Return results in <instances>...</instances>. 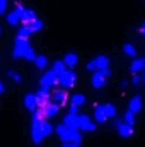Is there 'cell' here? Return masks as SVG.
Instances as JSON below:
<instances>
[{"label":"cell","instance_id":"obj_1","mask_svg":"<svg viewBox=\"0 0 145 147\" xmlns=\"http://www.w3.org/2000/svg\"><path fill=\"white\" fill-rule=\"evenodd\" d=\"M12 58H15V60H19V58H26V60H29V62H34L36 53H34V48L31 46L29 39H19V38L14 39Z\"/></svg>","mask_w":145,"mask_h":147},{"label":"cell","instance_id":"obj_2","mask_svg":"<svg viewBox=\"0 0 145 147\" xmlns=\"http://www.w3.org/2000/svg\"><path fill=\"white\" fill-rule=\"evenodd\" d=\"M55 132H56V135L62 139L63 144H75V146H80V142H82V134H80L79 130H73V128L65 127L63 123H60V125L55 128Z\"/></svg>","mask_w":145,"mask_h":147},{"label":"cell","instance_id":"obj_3","mask_svg":"<svg viewBox=\"0 0 145 147\" xmlns=\"http://www.w3.org/2000/svg\"><path fill=\"white\" fill-rule=\"evenodd\" d=\"M41 121H43V118H41V115L39 113H33V118H31V139H33V142L39 146L41 142H43V132H41Z\"/></svg>","mask_w":145,"mask_h":147},{"label":"cell","instance_id":"obj_4","mask_svg":"<svg viewBox=\"0 0 145 147\" xmlns=\"http://www.w3.org/2000/svg\"><path fill=\"white\" fill-rule=\"evenodd\" d=\"M75 82H77V74L73 72V70H68V69L56 79V84H58L63 91H65V89H72L73 86H75Z\"/></svg>","mask_w":145,"mask_h":147},{"label":"cell","instance_id":"obj_5","mask_svg":"<svg viewBox=\"0 0 145 147\" xmlns=\"http://www.w3.org/2000/svg\"><path fill=\"white\" fill-rule=\"evenodd\" d=\"M77 128H79V132H80V130H82V132H96V123H94L87 115L79 113V115H77Z\"/></svg>","mask_w":145,"mask_h":147},{"label":"cell","instance_id":"obj_6","mask_svg":"<svg viewBox=\"0 0 145 147\" xmlns=\"http://www.w3.org/2000/svg\"><path fill=\"white\" fill-rule=\"evenodd\" d=\"M56 86V75L51 72V70H48L46 74H43V77L39 79V91H46V92H50V89L51 87H55Z\"/></svg>","mask_w":145,"mask_h":147},{"label":"cell","instance_id":"obj_7","mask_svg":"<svg viewBox=\"0 0 145 147\" xmlns=\"http://www.w3.org/2000/svg\"><path fill=\"white\" fill-rule=\"evenodd\" d=\"M94 62H96L97 72L101 74L104 79H108L109 75H111V70H109V58L106 57V55H99V57L94 58Z\"/></svg>","mask_w":145,"mask_h":147},{"label":"cell","instance_id":"obj_8","mask_svg":"<svg viewBox=\"0 0 145 147\" xmlns=\"http://www.w3.org/2000/svg\"><path fill=\"white\" fill-rule=\"evenodd\" d=\"M58 111H60V106L50 101V103H46L44 106H41V108L38 110V113L41 115V118H43V120H46V121H48V120H50V118H53Z\"/></svg>","mask_w":145,"mask_h":147},{"label":"cell","instance_id":"obj_9","mask_svg":"<svg viewBox=\"0 0 145 147\" xmlns=\"http://www.w3.org/2000/svg\"><path fill=\"white\" fill-rule=\"evenodd\" d=\"M114 128L118 130V134H119V137H123V139H130L132 135H133V127H130V125H126V123H123V120H114Z\"/></svg>","mask_w":145,"mask_h":147},{"label":"cell","instance_id":"obj_10","mask_svg":"<svg viewBox=\"0 0 145 147\" xmlns=\"http://www.w3.org/2000/svg\"><path fill=\"white\" fill-rule=\"evenodd\" d=\"M67 99H68V94H67V91H63V89H55L53 94H51V103L58 105L60 108L67 103Z\"/></svg>","mask_w":145,"mask_h":147},{"label":"cell","instance_id":"obj_11","mask_svg":"<svg viewBox=\"0 0 145 147\" xmlns=\"http://www.w3.org/2000/svg\"><path fill=\"white\" fill-rule=\"evenodd\" d=\"M24 106L31 111V113H36V111L39 110L36 96H34V94H26V98H24Z\"/></svg>","mask_w":145,"mask_h":147},{"label":"cell","instance_id":"obj_12","mask_svg":"<svg viewBox=\"0 0 145 147\" xmlns=\"http://www.w3.org/2000/svg\"><path fill=\"white\" fill-rule=\"evenodd\" d=\"M36 12L34 10H31V9H26L24 7V10H22V16H21V24H24V26H28V24H31L33 21H36Z\"/></svg>","mask_w":145,"mask_h":147},{"label":"cell","instance_id":"obj_13","mask_svg":"<svg viewBox=\"0 0 145 147\" xmlns=\"http://www.w3.org/2000/svg\"><path fill=\"white\" fill-rule=\"evenodd\" d=\"M128 111H130V113H133L135 116H137V113H140V111H142V96H133V98L130 99Z\"/></svg>","mask_w":145,"mask_h":147},{"label":"cell","instance_id":"obj_14","mask_svg":"<svg viewBox=\"0 0 145 147\" xmlns=\"http://www.w3.org/2000/svg\"><path fill=\"white\" fill-rule=\"evenodd\" d=\"M91 84H92L94 89H103V87L106 86V79H104L99 72H94L92 74V79H91Z\"/></svg>","mask_w":145,"mask_h":147},{"label":"cell","instance_id":"obj_15","mask_svg":"<svg viewBox=\"0 0 145 147\" xmlns=\"http://www.w3.org/2000/svg\"><path fill=\"white\" fill-rule=\"evenodd\" d=\"M62 62H63L65 69H67V67H68V69H73V67L79 63V57H77V53H67Z\"/></svg>","mask_w":145,"mask_h":147},{"label":"cell","instance_id":"obj_16","mask_svg":"<svg viewBox=\"0 0 145 147\" xmlns=\"http://www.w3.org/2000/svg\"><path fill=\"white\" fill-rule=\"evenodd\" d=\"M94 118H96L97 123H104V121H108L106 113H104V106H103V105L94 106Z\"/></svg>","mask_w":145,"mask_h":147},{"label":"cell","instance_id":"obj_17","mask_svg":"<svg viewBox=\"0 0 145 147\" xmlns=\"http://www.w3.org/2000/svg\"><path fill=\"white\" fill-rule=\"evenodd\" d=\"M34 96H36V99H38L39 108H41V106H44L46 103H50V101H51V94H50V92H46V91H38Z\"/></svg>","mask_w":145,"mask_h":147},{"label":"cell","instance_id":"obj_18","mask_svg":"<svg viewBox=\"0 0 145 147\" xmlns=\"http://www.w3.org/2000/svg\"><path fill=\"white\" fill-rule=\"evenodd\" d=\"M144 69H145V58H135V60L132 62V65H130V70L133 74L142 72Z\"/></svg>","mask_w":145,"mask_h":147},{"label":"cell","instance_id":"obj_19","mask_svg":"<svg viewBox=\"0 0 145 147\" xmlns=\"http://www.w3.org/2000/svg\"><path fill=\"white\" fill-rule=\"evenodd\" d=\"M84 103H85V96H84L82 92H75L72 98H70V105L75 106V108H80Z\"/></svg>","mask_w":145,"mask_h":147},{"label":"cell","instance_id":"obj_20","mask_svg":"<svg viewBox=\"0 0 145 147\" xmlns=\"http://www.w3.org/2000/svg\"><path fill=\"white\" fill-rule=\"evenodd\" d=\"M31 34H33V31L29 29V26H24V24L19 26V29H17V38L19 39H29Z\"/></svg>","mask_w":145,"mask_h":147},{"label":"cell","instance_id":"obj_21","mask_svg":"<svg viewBox=\"0 0 145 147\" xmlns=\"http://www.w3.org/2000/svg\"><path fill=\"white\" fill-rule=\"evenodd\" d=\"M7 24L9 26H21V19H19V16H17L15 10H12V12L7 14Z\"/></svg>","mask_w":145,"mask_h":147},{"label":"cell","instance_id":"obj_22","mask_svg":"<svg viewBox=\"0 0 145 147\" xmlns=\"http://www.w3.org/2000/svg\"><path fill=\"white\" fill-rule=\"evenodd\" d=\"M41 132H43V137H50V135L55 132V128H53V125H51L50 121L43 120V121H41Z\"/></svg>","mask_w":145,"mask_h":147},{"label":"cell","instance_id":"obj_23","mask_svg":"<svg viewBox=\"0 0 145 147\" xmlns=\"http://www.w3.org/2000/svg\"><path fill=\"white\" fill-rule=\"evenodd\" d=\"M46 65H48V58H46L44 55H36V58H34V67H36L38 70L46 69Z\"/></svg>","mask_w":145,"mask_h":147},{"label":"cell","instance_id":"obj_24","mask_svg":"<svg viewBox=\"0 0 145 147\" xmlns=\"http://www.w3.org/2000/svg\"><path fill=\"white\" fill-rule=\"evenodd\" d=\"M65 70H67V69H65V65H63V62H62V60H56V62L53 63V69H51V72L56 75V79H58V77H60L63 72H65Z\"/></svg>","mask_w":145,"mask_h":147},{"label":"cell","instance_id":"obj_25","mask_svg":"<svg viewBox=\"0 0 145 147\" xmlns=\"http://www.w3.org/2000/svg\"><path fill=\"white\" fill-rule=\"evenodd\" d=\"M63 125L68 127V128H73V130H79V128H77V116H72V115H68V113H67V116L63 118Z\"/></svg>","mask_w":145,"mask_h":147},{"label":"cell","instance_id":"obj_26","mask_svg":"<svg viewBox=\"0 0 145 147\" xmlns=\"http://www.w3.org/2000/svg\"><path fill=\"white\" fill-rule=\"evenodd\" d=\"M7 77H9L12 82H15V84H21V82H22V75L17 72V70H14V69L7 70Z\"/></svg>","mask_w":145,"mask_h":147},{"label":"cell","instance_id":"obj_27","mask_svg":"<svg viewBox=\"0 0 145 147\" xmlns=\"http://www.w3.org/2000/svg\"><path fill=\"white\" fill-rule=\"evenodd\" d=\"M28 26H29V29H31V31H33V34H34V33H38V31H41V29H43V26H44V24H43V21H41V19H36V21H33V22H31V24H28Z\"/></svg>","mask_w":145,"mask_h":147},{"label":"cell","instance_id":"obj_28","mask_svg":"<svg viewBox=\"0 0 145 147\" xmlns=\"http://www.w3.org/2000/svg\"><path fill=\"white\" fill-rule=\"evenodd\" d=\"M123 53L128 55V57H135V55H137V48H135L133 45L126 43V45H123Z\"/></svg>","mask_w":145,"mask_h":147},{"label":"cell","instance_id":"obj_29","mask_svg":"<svg viewBox=\"0 0 145 147\" xmlns=\"http://www.w3.org/2000/svg\"><path fill=\"white\" fill-rule=\"evenodd\" d=\"M135 115L133 113H130V111H126L125 115H123V123H126V125H130V127H133V123H135Z\"/></svg>","mask_w":145,"mask_h":147},{"label":"cell","instance_id":"obj_30","mask_svg":"<svg viewBox=\"0 0 145 147\" xmlns=\"http://www.w3.org/2000/svg\"><path fill=\"white\" fill-rule=\"evenodd\" d=\"M104 106V113H106V118H114L116 116V108L113 106V105H103Z\"/></svg>","mask_w":145,"mask_h":147},{"label":"cell","instance_id":"obj_31","mask_svg":"<svg viewBox=\"0 0 145 147\" xmlns=\"http://www.w3.org/2000/svg\"><path fill=\"white\" fill-rule=\"evenodd\" d=\"M87 70H89V72H97V69H96V62H94V58H92V60H91V62H89V63H87Z\"/></svg>","mask_w":145,"mask_h":147},{"label":"cell","instance_id":"obj_32","mask_svg":"<svg viewBox=\"0 0 145 147\" xmlns=\"http://www.w3.org/2000/svg\"><path fill=\"white\" fill-rule=\"evenodd\" d=\"M140 82H142V77H140L138 74H133V77H132V84H133V86H138Z\"/></svg>","mask_w":145,"mask_h":147},{"label":"cell","instance_id":"obj_33","mask_svg":"<svg viewBox=\"0 0 145 147\" xmlns=\"http://www.w3.org/2000/svg\"><path fill=\"white\" fill-rule=\"evenodd\" d=\"M68 115L77 116V115H79V108H75V106H72V105H70V108H68Z\"/></svg>","mask_w":145,"mask_h":147},{"label":"cell","instance_id":"obj_34","mask_svg":"<svg viewBox=\"0 0 145 147\" xmlns=\"http://www.w3.org/2000/svg\"><path fill=\"white\" fill-rule=\"evenodd\" d=\"M5 10H7V2L0 0V14H5Z\"/></svg>","mask_w":145,"mask_h":147},{"label":"cell","instance_id":"obj_35","mask_svg":"<svg viewBox=\"0 0 145 147\" xmlns=\"http://www.w3.org/2000/svg\"><path fill=\"white\" fill-rule=\"evenodd\" d=\"M128 84H130L128 80H121V84H119V87H121V89H126V87H128Z\"/></svg>","mask_w":145,"mask_h":147},{"label":"cell","instance_id":"obj_36","mask_svg":"<svg viewBox=\"0 0 145 147\" xmlns=\"http://www.w3.org/2000/svg\"><path fill=\"white\" fill-rule=\"evenodd\" d=\"M3 91H5V86H3V82H2V80H0V96H2V94H3Z\"/></svg>","mask_w":145,"mask_h":147},{"label":"cell","instance_id":"obj_37","mask_svg":"<svg viewBox=\"0 0 145 147\" xmlns=\"http://www.w3.org/2000/svg\"><path fill=\"white\" fill-rule=\"evenodd\" d=\"M62 147H80V146H75V144H63Z\"/></svg>","mask_w":145,"mask_h":147},{"label":"cell","instance_id":"obj_38","mask_svg":"<svg viewBox=\"0 0 145 147\" xmlns=\"http://www.w3.org/2000/svg\"><path fill=\"white\" fill-rule=\"evenodd\" d=\"M140 33H142V34H144V36H145V22H144V24H142V28H140Z\"/></svg>","mask_w":145,"mask_h":147},{"label":"cell","instance_id":"obj_39","mask_svg":"<svg viewBox=\"0 0 145 147\" xmlns=\"http://www.w3.org/2000/svg\"><path fill=\"white\" fill-rule=\"evenodd\" d=\"M144 82H145V69H144Z\"/></svg>","mask_w":145,"mask_h":147},{"label":"cell","instance_id":"obj_40","mask_svg":"<svg viewBox=\"0 0 145 147\" xmlns=\"http://www.w3.org/2000/svg\"><path fill=\"white\" fill-rule=\"evenodd\" d=\"M0 34H2V28H0Z\"/></svg>","mask_w":145,"mask_h":147}]
</instances>
